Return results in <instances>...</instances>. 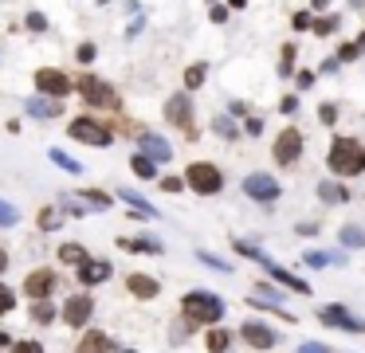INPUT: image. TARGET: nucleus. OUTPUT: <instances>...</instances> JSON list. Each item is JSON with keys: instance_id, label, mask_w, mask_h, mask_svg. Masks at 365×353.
Listing matches in <instances>:
<instances>
[{"instance_id": "obj_24", "label": "nucleus", "mask_w": 365, "mask_h": 353, "mask_svg": "<svg viewBox=\"0 0 365 353\" xmlns=\"http://www.w3.org/2000/svg\"><path fill=\"white\" fill-rule=\"evenodd\" d=\"M318 196H322L326 204H342V201H349V193L342 185H334V181H322V185H318Z\"/></svg>"}, {"instance_id": "obj_53", "label": "nucleus", "mask_w": 365, "mask_h": 353, "mask_svg": "<svg viewBox=\"0 0 365 353\" xmlns=\"http://www.w3.org/2000/svg\"><path fill=\"white\" fill-rule=\"evenodd\" d=\"M354 47H357V51L365 47V32H361V35H357V40H354Z\"/></svg>"}, {"instance_id": "obj_40", "label": "nucleus", "mask_w": 365, "mask_h": 353, "mask_svg": "<svg viewBox=\"0 0 365 353\" xmlns=\"http://www.w3.org/2000/svg\"><path fill=\"white\" fill-rule=\"evenodd\" d=\"M357 55H361V51H357L354 43H342L338 47V63H349V59H357Z\"/></svg>"}, {"instance_id": "obj_13", "label": "nucleus", "mask_w": 365, "mask_h": 353, "mask_svg": "<svg viewBox=\"0 0 365 353\" xmlns=\"http://www.w3.org/2000/svg\"><path fill=\"white\" fill-rule=\"evenodd\" d=\"M240 337H244L252 349H271V345L279 342V334H275L271 326H264V322H244V326H240Z\"/></svg>"}, {"instance_id": "obj_38", "label": "nucleus", "mask_w": 365, "mask_h": 353, "mask_svg": "<svg viewBox=\"0 0 365 353\" xmlns=\"http://www.w3.org/2000/svg\"><path fill=\"white\" fill-rule=\"evenodd\" d=\"M318 118H322V126H334V122H338V106H334V102L318 106Z\"/></svg>"}, {"instance_id": "obj_35", "label": "nucleus", "mask_w": 365, "mask_h": 353, "mask_svg": "<svg viewBox=\"0 0 365 353\" xmlns=\"http://www.w3.org/2000/svg\"><path fill=\"white\" fill-rule=\"evenodd\" d=\"M16 220H20V208H16V204L0 201V224H16Z\"/></svg>"}, {"instance_id": "obj_5", "label": "nucleus", "mask_w": 365, "mask_h": 353, "mask_svg": "<svg viewBox=\"0 0 365 353\" xmlns=\"http://www.w3.org/2000/svg\"><path fill=\"white\" fill-rule=\"evenodd\" d=\"M75 86H79V94H83L91 106H102V110H118V106H122L118 94H114V86H111V83H102V79H94V75L75 79Z\"/></svg>"}, {"instance_id": "obj_7", "label": "nucleus", "mask_w": 365, "mask_h": 353, "mask_svg": "<svg viewBox=\"0 0 365 353\" xmlns=\"http://www.w3.org/2000/svg\"><path fill=\"white\" fill-rule=\"evenodd\" d=\"M71 138L75 142H86V145H111V130L102 126V122H94V118H75L71 122Z\"/></svg>"}, {"instance_id": "obj_12", "label": "nucleus", "mask_w": 365, "mask_h": 353, "mask_svg": "<svg viewBox=\"0 0 365 353\" xmlns=\"http://www.w3.org/2000/svg\"><path fill=\"white\" fill-rule=\"evenodd\" d=\"M318 318H322L326 326L349 330V334H365V322L357 318V314H349L346 306H322V310H318Z\"/></svg>"}, {"instance_id": "obj_48", "label": "nucleus", "mask_w": 365, "mask_h": 353, "mask_svg": "<svg viewBox=\"0 0 365 353\" xmlns=\"http://www.w3.org/2000/svg\"><path fill=\"white\" fill-rule=\"evenodd\" d=\"M185 330H189V322H181V326H173V342H185V337H189Z\"/></svg>"}, {"instance_id": "obj_15", "label": "nucleus", "mask_w": 365, "mask_h": 353, "mask_svg": "<svg viewBox=\"0 0 365 353\" xmlns=\"http://www.w3.org/2000/svg\"><path fill=\"white\" fill-rule=\"evenodd\" d=\"M137 145H142V157L145 161H169L173 157L169 142H165V138H157V134H137Z\"/></svg>"}, {"instance_id": "obj_42", "label": "nucleus", "mask_w": 365, "mask_h": 353, "mask_svg": "<svg viewBox=\"0 0 365 353\" xmlns=\"http://www.w3.org/2000/svg\"><path fill=\"white\" fill-rule=\"evenodd\" d=\"M298 353H330V345H322V342H303V345H298Z\"/></svg>"}, {"instance_id": "obj_26", "label": "nucleus", "mask_w": 365, "mask_h": 353, "mask_svg": "<svg viewBox=\"0 0 365 353\" xmlns=\"http://www.w3.org/2000/svg\"><path fill=\"white\" fill-rule=\"evenodd\" d=\"M60 259L71 263V267H83V263H86V252H83L79 244H63V247H60Z\"/></svg>"}, {"instance_id": "obj_51", "label": "nucleus", "mask_w": 365, "mask_h": 353, "mask_svg": "<svg viewBox=\"0 0 365 353\" xmlns=\"http://www.w3.org/2000/svg\"><path fill=\"white\" fill-rule=\"evenodd\" d=\"M295 28H310V12H298V16H295Z\"/></svg>"}, {"instance_id": "obj_37", "label": "nucleus", "mask_w": 365, "mask_h": 353, "mask_svg": "<svg viewBox=\"0 0 365 353\" xmlns=\"http://www.w3.org/2000/svg\"><path fill=\"white\" fill-rule=\"evenodd\" d=\"M12 306H16V294H12V286L0 283V314H9Z\"/></svg>"}, {"instance_id": "obj_2", "label": "nucleus", "mask_w": 365, "mask_h": 353, "mask_svg": "<svg viewBox=\"0 0 365 353\" xmlns=\"http://www.w3.org/2000/svg\"><path fill=\"white\" fill-rule=\"evenodd\" d=\"M326 165H330L338 176H357V173H365V145L354 142V138H334Z\"/></svg>"}, {"instance_id": "obj_17", "label": "nucleus", "mask_w": 365, "mask_h": 353, "mask_svg": "<svg viewBox=\"0 0 365 353\" xmlns=\"http://www.w3.org/2000/svg\"><path fill=\"white\" fill-rule=\"evenodd\" d=\"M126 286H130V294H134V298H142V303L157 298V291H162V286H157V279H150V275H130Z\"/></svg>"}, {"instance_id": "obj_4", "label": "nucleus", "mask_w": 365, "mask_h": 353, "mask_svg": "<svg viewBox=\"0 0 365 353\" xmlns=\"http://www.w3.org/2000/svg\"><path fill=\"white\" fill-rule=\"evenodd\" d=\"M185 185L193 189V193H201V196H216L224 189V176H220V169H216L213 161H193V165L185 169Z\"/></svg>"}, {"instance_id": "obj_41", "label": "nucleus", "mask_w": 365, "mask_h": 353, "mask_svg": "<svg viewBox=\"0 0 365 353\" xmlns=\"http://www.w3.org/2000/svg\"><path fill=\"white\" fill-rule=\"evenodd\" d=\"M28 28H32V32H43V28H47V16H43V12H32V16H28Z\"/></svg>"}, {"instance_id": "obj_11", "label": "nucleus", "mask_w": 365, "mask_h": 353, "mask_svg": "<svg viewBox=\"0 0 365 353\" xmlns=\"http://www.w3.org/2000/svg\"><path fill=\"white\" fill-rule=\"evenodd\" d=\"M298 157H303V134H298L295 126H287L275 138V161H279V165H295Z\"/></svg>"}, {"instance_id": "obj_52", "label": "nucleus", "mask_w": 365, "mask_h": 353, "mask_svg": "<svg viewBox=\"0 0 365 353\" xmlns=\"http://www.w3.org/2000/svg\"><path fill=\"white\" fill-rule=\"evenodd\" d=\"M4 271H9V252L0 247V275H4Z\"/></svg>"}, {"instance_id": "obj_55", "label": "nucleus", "mask_w": 365, "mask_h": 353, "mask_svg": "<svg viewBox=\"0 0 365 353\" xmlns=\"http://www.w3.org/2000/svg\"><path fill=\"white\" fill-rule=\"evenodd\" d=\"M326 4H330V0H315V9H326Z\"/></svg>"}, {"instance_id": "obj_10", "label": "nucleus", "mask_w": 365, "mask_h": 353, "mask_svg": "<svg viewBox=\"0 0 365 353\" xmlns=\"http://www.w3.org/2000/svg\"><path fill=\"white\" fill-rule=\"evenodd\" d=\"M35 86H40V94H51V99H63V94H71V75H63V71L55 67H40L35 71Z\"/></svg>"}, {"instance_id": "obj_6", "label": "nucleus", "mask_w": 365, "mask_h": 353, "mask_svg": "<svg viewBox=\"0 0 365 353\" xmlns=\"http://www.w3.org/2000/svg\"><path fill=\"white\" fill-rule=\"evenodd\" d=\"M165 122H169V126H181L189 138H196V126H193V102H189V94H173V99L165 102Z\"/></svg>"}, {"instance_id": "obj_16", "label": "nucleus", "mask_w": 365, "mask_h": 353, "mask_svg": "<svg viewBox=\"0 0 365 353\" xmlns=\"http://www.w3.org/2000/svg\"><path fill=\"white\" fill-rule=\"evenodd\" d=\"M111 263L106 259H86L83 267H79V283H86V286H94V283H106L111 279Z\"/></svg>"}, {"instance_id": "obj_27", "label": "nucleus", "mask_w": 365, "mask_h": 353, "mask_svg": "<svg viewBox=\"0 0 365 353\" xmlns=\"http://www.w3.org/2000/svg\"><path fill=\"white\" fill-rule=\"evenodd\" d=\"M342 244H346V247H365V232L357 224H346V228H342Z\"/></svg>"}, {"instance_id": "obj_21", "label": "nucleus", "mask_w": 365, "mask_h": 353, "mask_svg": "<svg viewBox=\"0 0 365 353\" xmlns=\"http://www.w3.org/2000/svg\"><path fill=\"white\" fill-rule=\"evenodd\" d=\"M118 196H122V201H126V204H130V208H134V212H137V216H150V220H157V208H153V204H150V201H145V196H137V193H134V189H122V193H118Z\"/></svg>"}, {"instance_id": "obj_19", "label": "nucleus", "mask_w": 365, "mask_h": 353, "mask_svg": "<svg viewBox=\"0 0 365 353\" xmlns=\"http://www.w3.org/2000/svg\"><path fill=\"white\" fill-rule=\"evenodd\" d=\"M106 349H111V337L102 330H86L83 342H79V353H106Z\"/></svg>"}, {"instance_id": "obj_34", "label": "nucleus", "mask_w": 365, "mask_h": 353, "mask_svg": "<svg viewBox=\"0 0 365 353\" xmlns=\"http://www.w3.org/2000/svg\"><path fill=\"white\" fill-rule=\"evenodd\" d=\"M196 259H201V263H208V267H213V271H224V275H228V259H220V255H213V252H201V255H196Z\"/></svg>"}, {"instance_id": "obj_46", "label": "nucleus", "mask_w": 365, "mask_h": 353, "mask_svg": "<svg viewBox=\"0 0 365 353\" xmlns=\"http://www.w3.org/2000/svg\"><path fill=\"white\" fill-rule=\"evenodd\" d=\"M16 349H20V353H43V345H40V342H20Z\"/></svg>"}, {"instance_id": "obj_33", "label": "nucleus", "mask_w": 365, "mask_h": 353, "mask_svg": "<svg viewBox=\"0 0 365 353\" xmlns=\"http://www.w3.org/2000/svg\"><path fill=\"white\" fill-rule=\"evenodd\" d=\"M303 259H306V267H326V263H338V255H330V252H306Z\"/></svg>"}, {"instance_id": "obj_8", "label": "nucleus", "mask_w": 365, "mask_h": 353, "mask_svg": "<svg viewBox=\"0 0 365 353\" xmlns=\"http://www.w3.org/2000/svg\"><path fill=\"white\" fill-rule=\"evenodd\" d=\"M91 314H94L91 294H71L67 303H63V322H67L71 330H83L86 322H91Z\"/></svg>"}, {"instance_id": "obj_1", "label": "nucleus", "mask_w": 365, "mask_h": 353, "mask_svg": "<svg viewBox=\"0 0 365 353\" xmlns=\"http://www.w3.org/2000/svg\"><path fill=\"white\" fill-rule=\"evenodd\" d=\"M224 298L213 291H189L185 298H181V314H185L189 326H216V322L224 318Z\"/></svg>"}, {"instance_id": "obj_54", "label": "nucleus", "mask_w": 365, "mask_h": 353, "mask_svg": "<svg viewBox=\"0 0 365 353\" xmlns=\"http://www.w3.org/2000/svg\"><path fill=\"white\" fill-rule=\"evenodd\" d=\"M244 4H247V0H232V9H244Z\"/></svg>"}, {"instance_id": "obj_14", "label": "nucleus", "mask_w": 365, "mask_h": 353, "mask_svg": "<svg viewBox=\"0 0 365 353\" xmlns=\"http://www.w3.org/2000/svg\"><path fill=\"white\" fill-rule=\"evenodd\" d=\"M55 291V275H51L47 267H40V271H32V275L24 279V294L32 298V303H43L47 294Z\"/></svg>"}, {"instance_id": "obj_43", "label": "nucleus", "mask_w": 365, "mask_h": 353, "mask_svg": "<svg viewBox=\"0 0 365 353\" xmlns=\"http://www.w3.org/2000/svg\"><path fill=\"white\" fill-rule=\"evenodd\" d=\"M94 51H99L94 43H83V47H79V63H91V59H94Z\"/></svg>"}, {"instance_id": "obj_22", "label": "nucleus", "mask_w": 365, "mask_h": 353, "mask_svg": "<svg viewBox=\"0 0 365 353\" xmlns=\"http://www.w3.org/2000/svg\"><path fill=\"white\" fill-rule=\"evenodd\" d=\"M28 114L32 118H55V114H63V106L55 99H28Z\"/></svg>"}, {"instance_id": "obj_23", "label": "nucleus", "mask_w": 365, "mask_h": 353, "mask_svg": "<svg viewBox=\"0 0 365 353\" xmlns=\"http://www.w3.org/2000/svg\"><path fill=\"white\" fill-rule=\"evenodd\" d=\"M71 201H83V204H94V208H111V193H102V189H83L75 193Z\"/></svg>"}, {"instance_id": "obj_25", "label": "nucleus", "mask_w": 365, "mask_h": 353, "mask_svg": "<svg viewBox=\"0 0 365 353\" xmlns=\"http://www.w3.org/2000/svg\"><path fill=\"white\" fill-rule=\"evenodd\" d=\"M213 130H216L220 138H228V142H236V138H240V126L232 122V118H224V114H216V118H213Z\"/></svg>"}, {"instance_id": "obj_47", "label": "nucleus", "mask_w": 365, "mask_h": 353, "mask_svg": "<svg viewBox=\"0 0 365 353\" xmlns=\"http://www.w3.org/2000/svg\"><path fill=\"white\" fill-rule=\"evenodd\" d=\"M295 110H298V99H295V94H287V99H283V114H295Z\"/></svg>"}, {"instance_id": "obj_44", "label": "nucleus", "mask_w": 365, "mask_h": 353, "mask_svg": "<svg viewBox=\"0 0 365 353\" xmlns=\"http://www.w3.org/2000/svg\"><path fill=\"white\" fill-rule=\"evenodd\" d=\"M247 134H255V138H259V134H264V122H259V118H247Z\"/></svg>"}, {"instance_id": "obj_49", "label": "nucleus", "mask_w": 365, "mask_h": 353, "mask_svg": "<svg viewBox=\"0 0 365 353\" xmlns=\"http://www.w3.org/2000/svg\"><path fill=\"white\" fill-rule=\"evenodd\" d=\"M213 20H216V24H224V20H228V9H220V4H213Z\"/></svg>"}, {"instance_id": "obj_3", "label": "nucleus", "mask_w": 365, "mask_h": 353, "mask_svg": "<svg viewBox=\"0 0 365 353\" xmlns=\"http://www.w3.org/2000/svg\"><path fill=\"white\" fill-rule=\"evenodd\" d=\"M236 252H240V255H247V259H255L264 271H271V279H279L283 286H291V291H298V294H310V286H306L298 275H291L287 267H279V263H275L271 255L264 252V247H255V244H244V240H236Z\"/></svg>"}, {"instance_id": "obj_31", "label": "nucleus", "mask_w": 365, "mask_h": 353, "mask_svg": "<svg viewBox=\"0 0 365 353\" xmlns=\"http://www.w3.org/2000/svg\"><path fill=\"white\" fill-rule=\"evenodd\" d=\"M51 318H55V310H51V303H47V298L32 306V322H40V326H47Z\"/></svg>"}, {"instance_id": "obj_32", "label": "nucleus", "mask_w": 365, "mask_h": 353, "mask_svg": "<svg viewBox=\"0 0 365 353\" xmlns=\"http://www.w3.org/2000/svg\"><path fill=\"white\" fill-rule=\"evenodd\" d=\"M51 161H55L60 169H67V173H83V165H79L75 157H67V153H60V150H51Z\"/></svg>"}, {"instance_id": "obj_18", "label": "nucleus", "mask_w": 365, "mask_h": 353, "mask_svg": "<svg viewBox=\"0 0 365 353\" xmlns=\"http://www.w3.org/2000/svg\"><path fill=\"white\" fill-rule=\"evenodd\" d=\"M204 349H208V353H228L232 349V334H228V330H220V326H213L208 334H204Z\"/></svg>"}, {"instance_id": "obj_45", "label": "nucleus", "mask_w": 365, "mask_h": 353, "mask_svg": "<svg viewBox=\"0 0 365 353\" xmlns=\"http://www.w3.org/2000/svg\"><path fill=\"white\" fill-rule=\"evenodd\" d=\"M298 86H303V91L306 86H315V71H298Z\"/></svg>"}, {"instance_id": "obj_9", "label": "nucleus", "mask_w": 365, "mask_h": 353, "mask_svg": "<svg viewBox=\"0 0 365 353\" xmlns=\"http://www.w3.org/2000/svg\"><path fill=\"white\" fill-rule=\"evenodd\" d=\"M244 193L252 196V201L275 204V201H279V181L267 176V173H252V176H244Z\"/></svg>"}, {"instance_id": "obj_36", "label": "nucleus", "mask_w": 365, "mask_h": 353, "mask_svg": "<svg viewBox=\"0 0 365 353\" xmlns=\"http://www.w3.org/2000/svg\"><path fill=\"white\" fill-rule=\"evenodd\" d=\"M295 43H287V47H283V63H279V75H291V67H295Z\"/></svg>"}, {"instance_id": "obj_29", "label": "nucleus", "mask_w": 365, "mask_h": 353, "mask_svg": "<svg viewBox=\"0 0 365 353\" xmlns=\"http://www.w3.org/2000/svg\"><path fill=\"white\" fill-rule=\"evenodd\" d=\"M338 24H342L338 16H322V20H310V32H318V35H330V32H338Z\"/></svg>"}, {"instance_id": "obj_39", "label": "nucleus", "mask_w": 365, "mask_h": 353, "mask_svg": "<svg viewBox=\"0 0 365 353\" xmlns=\"http://www.w3.org/2000/svg\"><path fill=\"white\" fill-rule=\"evenodd\" d=\"M40 228H60V212H55V208L40 212Z\"/></svg>"}, {"instance_id": "obj_50", "label": "nucleus", "mask_w": 365, "mask_h": 353, "mask_svg": "<svg viewBox=\"0 0 365 353\" xmlns=\"http://www.w3.org/2000/svg\"><path fill=\"white\" fill-rule=\"evenodd\" d=\"M165 189H169V193H177V189H185V181H177V176H165Z\"/></svg>"}, {"instance_id": "obj_56", "label": "nucleus", "mask_w": 365, "mask_h": 353, "mask_svg": "<svg viewBox=\"0 0 365 353\" xmlns=\"http://www.w3.org/2000/svg\"><path fill=\"white\" fill-rule=\"evenodd\" d=\"M126 353H134V349H126Z\"/></svg>"}, {"instance_id": "obj_20", "label": "nucleus", "mask_w": 365, "mask_h": 353, "mask_svg": "<svg viewBox=\"0 0 365 353\" xmlns=\"http://www.w3.org/2000/svg\"><path fill=\"white\" fill-rule=\"evenodd\" d=\"M122 252H150V255H162L165 244H157V240H145V235H134V240H118Z\"/></svg>"}, {"instance_id": "obj_30", "label": "nucleus", "mask_w": 365, "mask_h": 353, "mask_svg": "<svg viewBox=\"0 0 365 353\" xmlns=\"http://www.w3.org/2000/svg\"><path fill=\"white\" fill-rule=\"evenodd\" d=\"M130 169H134L137 176H145V181H153V161H145L142 153H134V157H130Z\"/></svg>"}, {"instance_id": "obj_28", "label": "nucleus", "mask_w": 365, "mask_h": 353, "mask_svg": "<svg viewBox=\"0 0 365 353\" xmlns=\"http://www.w3.org/2000/svg\"><path fill=\"white\" fill-rule=\"evenodd\" d=\"M204 75H208V67H204V63H193V67L185 71V86H189V91H196V86L204 83Z\"/></svg>"}]
</instances>
